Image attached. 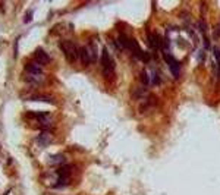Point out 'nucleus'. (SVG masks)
Returning a JSON list of instances; mask_svg holds the SVG:
<instances>
[{
    "label": "nucleus",
    "instance_id": "1",
    "mask_svg": "<svg viewBox=\"0 0 220 195\" xmlns=\"http://www.w3.org/2000/svg\"><path fill=\"white\" fill-rule=\"evenodd\" d=\"M119 44H120L123 49H126L128 51H131L134 57H136V59H139V60H142V62H145V63L150 60V54L145 53V51L139 47V44H138V41H136L135 38H131V37L125 35V34H120V35H119Z\"/></svg>",
    "mask_w": 220,
    "mask_h": 195
},
{
    "label": "nucleus",
    "instance_id": "2",
    "mask_svg": "<svg viewBox=\"0 0 220 195\" xmlns=\"http://www.w3.org/2000/svg\"><path fill=\"white\" fill-rule=\"evenodd\" d=\"M100 63H101V74L103 76L107 79V81H113L114 79V69H116V65H114V60L113 57L110 56L109 50L106 47H103L101 50V54H100Z\"/></svg>",
    "mask_w": 220,
    "mask_h": 195
},
{
    "label": "nucleus",
    "instance_id": "3",
    "mask_svg": "<svg viewBox=\"0 0 220 195\" xmlns=\"http://www.w3.org/2000/svg\"><path fill=\"white\" fill-rule=\"evenodd\" d=\"M60 49H62V51H63V54H65V57H66V60L69 63H75L78 60V57H79V47L74 41H71V40L60 41Z\"/></svg>",
    "mask_w": 220,
    "mask_h": 195
},
{
    "label": "nucleus",
    "instance_id": "4",
    "mask_svg": "<svg viewBox=\"0 0 220 195\" xmlns=\"http://www.w3.org/2000/svg\"><path fill=\"white\" fill-rule=\"evenodd\" d=\"M97 54H96V47L94 44H87L79 47V60L84 66H88L90 63H93L96 60Z\"/></svg>",
    "mask_w": 220,
    "mask_h": 195
},
{
    "label": "nucleus",
    "instance_id": "5",
    "mask_svg": "<svg viewBox=\"0 0 220 195\" xmlns=\"http://www.w3.org/2000/svg\"><path fill=\"white\" fill-rule=\"evenodd\" d=\"M147 44H148L150 50H157V49H161L164 46L160 35L156 32H150V31L147 32Z\"/></svg>",
    "mask_w": 220,
    "mask_h": 195
},
{
    "label": "nucleus",
    "instance_id": "6",
    "mask_svg": "<svg viewBox=\"0 0 220 195\" xmlns=\"http://www.w3.org/2000/svg\"><path fill=\"white\" fill-rule=\"evenodd\" d=\"M164 60H166V63L169 65V69H170V72H172V75L175 76V78H178L179 76V71H181V65H179V62L173 57V56H170V54H164Z\"/></svg>",
    "mask_w": 220,
    "mask_h": 195
},
{
    "label": "nucleus",
    "instance_id": "7",
    "mask_svg": "<svg viewBox=\"0 0 220 195\" xmlns=\"http://www.w3.org/2000/svg\"><path fill=\"white\" fill-rule=\"evenodd\" d=\"M69 176H71V173H69V167L68 166H62L59 170H57V186H63V185H66L68 182H69Z\"/></svg>",
    "mask_w": 220,
    "mask_h": 195
},
{
    "label": "nucleus",
    "instance_id": "8",
    "mask_svg": "<svg viewBox=\"0 0 220 195\" xmlns=\"http://www.w3.org/2000/svg\"><path fill=\"white\" fill-rule=\"evenodd\" d=\"M34 59H35V62L40 63V65H47V63L50 62V56H49L43 49H37V50L34 51Z\"/></svg>",
    "mask_w": 220,
    "mask_h": 195
},
{
    "label": "nucleus",
    "instance_id": "9",
    "mask_svg": "<svg viewBox=\"0 0 220 195\" xmlns=\"http://www.w3.org/2000/svg\"><path fill=\"white\" fill-rule=\"evenodd\" d=\"M132 97L135 100H142V98L148 97V91H147V87H138L132 91Z\"/></svg>",
    "mask_w": 220,
    "mask_h": 195
},
{
    "label": "nucleus",
    "instance_id": "10",
    "mask_svg": "<svg viewBox=\"0 0 220 195\" xmlns=\"http://www.w3.org/2000/svg\"><path fill=\"white\" fill-rule=\"evenodd\" d=\"M25 69H26V72L31 74V75H40V74H41V69H40L37 65H32V63H28V65L25 66Z\"/></svg>",
    "mask_w": 220,
    "mask_h": 195
},
{
    "label": "nucleus",
    "instance_id": "11",
    "mask_svg": "<svg viewBox=\"0 0 220 195\" xmlns=\"http://www.w3.org/2000/svg\"><path fill=\"white\" fill-rule=\"evenodd\" d=\"M31 101H44V103H53V97H50V96H44V94H41V96H32V97H29Z\"/></svg>",
    "mask_w": 220,
    "mask_h": 195
},
{
    "label": "nucleus",
    "instance_id": "12",
    "mask_svg": "<svg viewBox=\"0 0 220 195\" xmlns=\"http://www.w3.org/2000/svg\"><path fill=\"white\" fill-rule=\"evenodd\" d=\"M31 19H32V10H28V12H26V15H25V18H24V22H25V24H28Z\"/></svg>",
    "mask_w": 220,
    "mask_h": 195
},
{
    "label": "nucleus",
    "instance_id": "13",
    "mask_svg": "<svg viewBox=\"0 0 220 195\" xmlns=\"http://www.w3.org/2000/svg\"><path fill=\"white\" fill-rule=\"evenodd\" d=\"M214 37H220V24L216 26V29H214Z\"/></svg>",
    "mask_w": 220,
    "mask_h": 195
}]
</instances>
